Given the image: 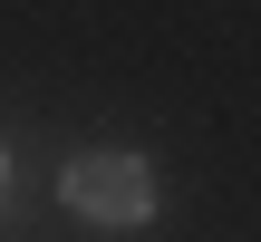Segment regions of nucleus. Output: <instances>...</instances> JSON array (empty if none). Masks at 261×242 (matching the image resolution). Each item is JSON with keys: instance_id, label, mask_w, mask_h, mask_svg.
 Listing matches in <instances>:
<instances>
[{"instance_id": "obj_1", "label": "nucleus", "mask_w": 261, "mask_h": 242, "mask_svg": "<svg viewBox=\"0 0 261 242\" xmlns=\"http://www.w3.org/2000/svg\"><path fill=\"white\" fill-rule=\"evenodd\" d=\"M58 204H68L77 223L126 233V223H145V213H155V175H145V155L97 146V155H68V165H58Z\"/></svg>"}, {"instance_id": "obj_2", "label": "nucleus", "mask_w": 261, "mask_h": 242, "mask_svg": "<svg viewBox=\"0 0 261 242\" xmlns=\"http://www.w3.org/2000/svg\"><path fill=\"white\" fill-rule=\"evenodd\" d=\"M0 184H10V155H0Z\"/></svg>"}]
</instances>
